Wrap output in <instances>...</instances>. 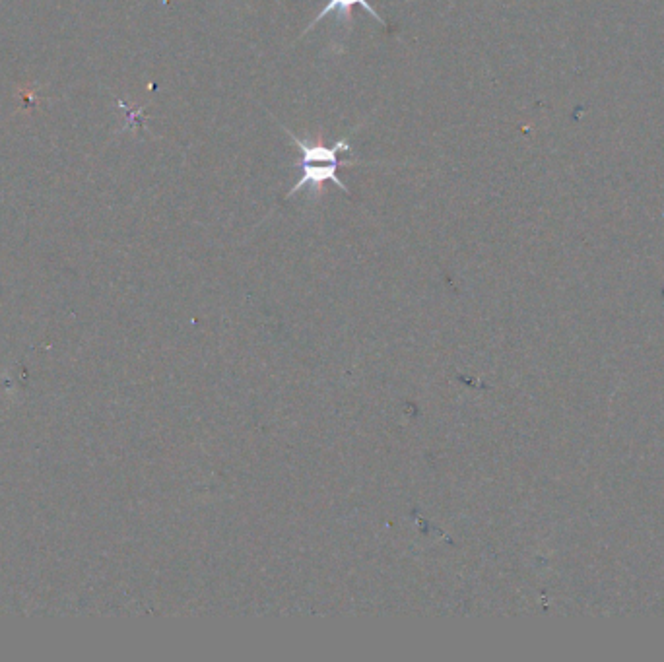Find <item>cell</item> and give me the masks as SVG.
I'll return each instance as SVG.
<instances>
[{
  "mask_svg": "<svg viewBox=\"0 0 664 662\" xmlns=\"http://www.w3.org/2000/svg\"><path fill=\"white\" fill-rule=\"evenodd\" d=\"M356 164H360V162H332V164H325V166H319V164H294L296 167H301V177H299L298 183L294 185V189L288 193V199H292L296 193H299L305 187H311L313 197H321L325 193V183L327 181H332L342 193L350 195L348 187L338 179L336 169L338 167L356 166Z\"/></svg>",
  "mask_w": 664,
  "mask_h": 662,
  "instance_id": "obj_1",
  "label": "cell"
},
{
  "mask_svg": "<svg viewBox=\"0 0 664 662\" xmlns=\"http://www.w3.org/2000/svg\"><path fill=\"white\" fill-rule=\"evenodd\" d=\"M286 133L290 134L294 146L298 148L299 154H301V160L296 164H332V162H338L340 152H346V154L352 152V146H350L348 138H342V140L334 142L332 146H327V144H323L321 136H319L317 142H309V140H301L290 131H286Z\"/></svg>",
  "mask_w": 664,
  "mask_h": 662,
  "instance_id": "obj_2",
  "label": "cell"
},
{
  "mask_svg": "<svg viewBox=\"0 0 664 662\" xmlns=\"http://www.w3.org/2000/svg\"><path fill=\"white\" fill-rule=\"evenodd\" d=\"M354 6H362L364 10H367V12L371 14V18H373L375 22H379L381 26H387V22L375 12V8H373L369 2H366V0H329L327 6L319 12V16L313 18V22L305 28V32L301 35L309 34L319 22H323V20H325L329 14H332V12L338 14V20H340V22H350V20H352V8H354Z\"/></svg>",
  "mask_w": 664,
  "mask_h": 662,
  "instance_id": "obj_3",
  "label": "cell"
}]
</instances>
